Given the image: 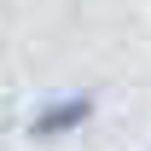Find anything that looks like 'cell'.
<instances>
[{"mask_svg": "<svg viewBox=\"0 0 151 151\" xmlns=\"http://www.w3.org/2000/svg\"><path fill=\"white\" fill-rule=\"evenodd\" d=\"M99 116V99L87 93V87H70V93H52L41 99L35 111H29V139H70V134H81L87 122Z\"/></svg>", "mask_w": 151, "mask_h": 151, "instance_id": "1", "label": "cell"}]
</instances>
